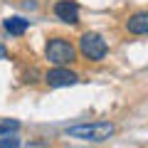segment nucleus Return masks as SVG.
<instances>
[{
  "instance_id": "f257e3e1",
  "label": "nucleus",
  "mask_w": 148,
  "mask_h": 148,
  "mask_svg": "<svg viewBox=\"0 0 148 148\" xmlns=\"http://www.w3.org/2000/svg\"><path fill=\"white\" fill-rule=\"evenodd\" d=\"M116 133V126L111 121H96V123H77V126L67 128L69 138H79V141H106Z\"/></svg>"
},
{
  "instance_id": "f03ea898",
  "label": "nucleus",
  "mask_w": 148,
  "mask_h": 148,
  "mask_svg": "<svg viewBox=\"0 0 148 148\" xmlns=\"http://www.w3.org/2000/svg\"><path fill=\"white\" fill-rule=\"evenodd\" d=\"M45 54H47V59L54 64V67H67L69 62H74V54H77V49H74L72 42L62 40V37H54V40H49V42H47Z\"/></svg>"
},
{
  "instance_id": "7ed1b4c3",
  "label": "nucleus",
  "mask_w": 148,
  "mask_h": 148,
  "mask_svg": "<svg viewBox=\"0 0 148 148\" xmlns=\"http://www.w3.org/2000/svg\"><path fill=\"white\" fill-rule=\"evenodd\" d=\"M79 49H82V54H84L86 59L99 62V59L106 57L109 45H106V40H104L101 35H96V32H84L82 40H79Z\"/></svg>"
},
{
  "instance_id": "20e7f679",
  "label": "nucleus",
  "mask_w": 148,
  "mask_h": 148,
  "mask_svg": "<svg viewBox=\"0 0 148 148\" xmlns=\"http://www.w3.org/2000/svg\"><path fill=\"white\" fill-rule=\"evenodd\" d=\"M45 82H47L49 86H72V84L79 82V77H77L72 69H67V67H54V69H49V72L45 74Z\"/></svg>"
},
{
  "instance_id": "39448f33",
  "label": "nucleus",
  "mask_w": 148,
  "mask_h": 148,
  "mask_svg": "<svg viewBox=\"0 0 148 148\" xmlns=\"http://www.w3.org/2000/svg\"><path fill=\"white\" fill-rule=\"evenodd\" d=\"M54 15L62 22H69V25H77L79 22V5L74 0H59L54 5Z\"/></svg>"
},
{
  "instance_id": "423d86ee",
  "label": "nucleus",
  "mask_w": 148,
  "mask_h": 148,
  "mask_svg": "<svg viewBox=\"0 0 148 148\" xmlns=\"http://www.w3.org/2000/svg\"><path fill=\"white\" fill-rule=\"evenodd\" d=\"M126 30L131 32V35H148V10L133 12L126 20Z\"/></svg>"
},
{
  "instance_id": "0eeeda50",
  "label": "nucleus",
  "mask_w": 148,
  "mask_h": 148,
  "mask_svg": "<svg viewBox=\"0 0 148 148\" xmlns=\"http://www.w3.org/2000/svg\"><path fill=\"white\" fill-rule=\"evenodd\" d=\"M3 27H5L10 35H25V30L30 27V22L22 20V17H8V20L3 22Z\"/></svg>"
},
{
  "instance_id": "6e6552de",
  "label": "nucleus",
  "mask_w": 148,
  "mask_h": 148,
  "mask_svg": "<svg viewBox=\"0 0 148 148\" xmlns=\"http://www.w3.org/2000/svg\"><path fill=\"white\" fill-rule=\"evenodd\" d=\"M0 148H20V138L5 133V136H0Z\"/></svg>"
},
{
  "instance_id": "1a4fd4ad",
  "label": "nucleus",
  "mask_w": 148,
  "mask_h": 148,
  "mask_svg": "<svg viewBox=\"0 0 148 148\" xmlns=\"http://www.w3.org/2000/svg\"><path fill=\"white\" fill-rule=\"evenodd\" d=\"M17 128H20V123H17V121L5 119V121H0V136H5V133H10V131H17Z\"/></svg>"
}]
</instances>
